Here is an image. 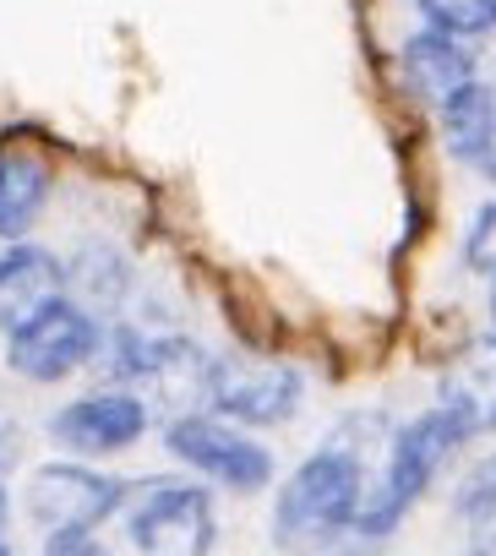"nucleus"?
<instances>
[{"label": "nucleus", "instance_id": "6ab92c4d", "mask_svg": "<svg viewBox=\"0 0 496 556\" xmlns=\"http://www.w3.org/2000/svg\"><path fill=\"white\" fill-rule=\"evenodd\" d=\"M0 556H17V551H7V545H0Z\"/></svg>", "mask_w": 496, "mask_h": 556}, {"label": "nucleus", "instance_id": "f8f14e48", "mask_svg": "<svg viewBox=\"0 0 496 556\" xmlns=\"http://www.w3.org/2000/svg\"><path fill=\"white\" fill-rule=\"evenodd\" d=\"M404 77H409V88H415L425 104H447L458 88L474 83V61H469V50H463L458 39L425 28V34H415V39L404 45Z\"/></svg>", "mask_w": 496, "mask_h": 556}, {"label": "nucleus", "instance_id": "f257e3e1", "mask_svg": "<svg viewBox=\"0 0 496 556\" xmlns=\"http://www.w3.org/2000/svg\"><path fill=\"white\" fill-rule=\"evenodd\" d=\"M366 502V475L360 458L344 447H322L311 453L279 491L274 502V540L290 556H311L328 540H339L344 529H355Z\"/></svg>", "mask_w": 496, "mask_h": 556}, {"label": "nucleus", "instance_id": "f03ea898", "mask_svg": "<svg viewBox=\"0 0 496 556\" xmlns=\"http://www.w3.org/2000/svg\"><path fill=\"white\" fill-rule=\"evenodd\" d=\"M458 447V431L442 420V409H425V415H415L404 431H398V442L387 447V469H382V485L360 502V518H355V529L366 534V540H382V534H393L398 529V518L431 491V480H436V469L447 464V453Z\"/></svg>", "mask_w": 496, "mask_h": 556}, {"label": "nucleus", "instance_id": "9d476101", "mask_svg": "<svg viewBox=\"0 0 496 556\" xmlns=\"http://www.w3.org/2000/svg\"><path fill=\"white\" fill-rule=\"evenodd\" d=\"M66 295V262L34 240H7L0 245V333L28 323L39 306Z\"/></svg>", "mask_w": 496, "mask_h": 556}, {"label": "nucleus", "instance_id": "39448f33", "mask_svg": "<svg viewBox=\"0 0 496 556\" xmlns=\"http://www.w3.org/2000/svg\"><path fill=\"white\" fill-rule=\"evenodd\" d=\"M126 534L137 556H207L213 551V496L186 480H148L126 507Z\"/></svg>", "mask_w": 496, "mask_h": 556}, {"label": "nucleus", "instance_id": "7ed1b4c3", "mask_svg": "<svg viewBox=\"0 0 496 556\" xmlns=\"http://www.w3.org/2000/svg\"><path fill=\"white\" fill-rule=\"evenodd\" d=\"M164 447L186 469H196L202 480H213L224 491H240V496H252L274 480V453L257 437H245L234 420H218V415H196V409L175 415L164 426Z\"/></svg>", "mask_w": 496, "mask_h": 556}, {"label": "nucleus", "instance_id": "423d86ee", "mask_svg": "<svg viewBox=\"0 0 496 556\" xmlns=\"http://www.w3.org/2000/svg\"><path fill=\"white\" fill-rule=\"evenodd\" d=\"M301 371L268 355H218L207 361L202 399L218 409V420L234 426H279L301 404Z\"/></svg>", "mask_w": 496, "mask_h": 556}, {"label": "nucleus", "instance_id": "2eb2a0df", "mask_svg": "<svg viewBox=\"0 0 496 556\" xmlns=\"http://www.w3.org/2000/svg\"><path fill=\"white\" fill-rule=\"evenodd\" d=\"M463 262H469L474 273H491V278H496V202H485V207L474 213V224H469V235H463Z\"/></svg>", "mask_w": 496, "mask_h": 556}, {"label": "nucleus", "instance_id": "4468645a", "mask_svg": "<svg viewBox=\"0 0 496 556\" xmlns=\"http://www.w3.org/2000/svg\"><path fill=\"white\" fill-rule=\"evenodd\" d=\"M415 7H420L431 34H447L458 45L496 28V0H415Z\"/></svg>", "mask_w": 496, "mask_h": 556}, {"label": "nucleus", "instance_id": "6e6552de", "mask_svg": "<svg viewBox=\"0 0 496 556\" xmlns=\"http://www.w3.org/2000/svg\"><path fill=\"white\" fill-rule=\"evenodd\" d=\"M50 437L72 453H126L148 437V404L126 388H104L88 399H72L50 415Z\"/></svg>", "mask_w": 496, "mask_h": 556}, {"label": "nucleus", "instance_id": "dca6fc26", "mask_svg": "<svg viewBox=\"0 0 496 556\" xmlns=\"http://www.w3.org/2000/svg\"><path fill=\"white\" fill-rule=\"evenodd\" d=\"M44 556H110L88 529H72V534H50L44 540Z\"/></svg>", "mask_w": 496, "mask_h": 556}, {"label": "nucleus", "instance_id": "ddd939ff", "mask_svg": "<svg viewBox=\"0 0 496 556\" xmlns=\"http://www.w3.org/2000/svg\"><path fill=\"white\" fill-rule=\"evenodd\" d=\"M50 202V169L34 153H0V240H23Z\"/></svg>", "mask_w": 496, "mask_h": 556}, {"label": "nucleus", "instance_id": "9b49d317", "mask_svg": "<svg viewBox=\"0 0 496 556\" xmlns=\"http://www.w3.org/2000/svg\"><path fill=\"white\" fill-rule=\"evenodd\" d=\"M436 110H442V131H447L453 159L469 164L474 175L496 180V88L469 83Z\"/></svg>", "mask_w": 496, "mask_h": 556}, {"label": "nucleus", "instance_id": "1a4fd4ad", "mask_svg": "<svg viewBox=\"0 0 496 556\" xmlns=\"http://www.w3.org/2000/svg\"><path fill=\"white\" fill-rule=\"evenodd\" d=\"M436 409L458 431V442L496 437V339H474L442 366Z\"/></svg>", "mask_w": 496, "mask_h": 556}, {"label": "nucleus", "instance_id": "f3484780", "mask_svg": "<svg viewBox=\"0 0 496 556\" xmlns=\"http://www.w3.org/2000/svg\"><path fill=\"white\" fill-rule=\"evenodd\" d=\"M0 529H7V480H0Z\"/></svg>", "mask_w": 496, "mask_h": 556}, {"label": "nucleus", "instance_id": "20e7f679", "mask_svg": "<svg viewBox=\"0 0 496 556\" xmlns=\"http://www.w3.org/2000/svg\"><path fill=\"white\" fill-rule=\"evenodd\" d=\"M99 339L104 328L93 323V312L61 295L7 333V366L23 382H66L99 355Z\"/></svg>", "mask_w": 496, "mask_h": 556}, {"label": "nucleus", "instance_id": "a211bd4d", "mask_svg": "<svg viewBox=\"0 0 496 556\" xmlns=\"http://www.w3.org/2000/svg\"><path fill=\"white\" fill-rule=\"evenodd\" d=\"M491 323H496V278H491Z\"/></svg>", "mask_w": 496, "mask_h": 556}, {"label": "nucleus", "instance_id": "0eeeda50", "mask_svg": "<svg viewBox=\"0 0 496 556\" xmlns=\"http://www.w3.org/2000/svg\"><path fill=\"white\" fill-rule=\"evenodd\" d=\"M28 513L39 529L50 534H72V529H99L110 513H120L126 502V485L88 469V464H39L28 475Z\"/></svg>", "mask_w": 496, "mask_h": 556}]
</instances>
